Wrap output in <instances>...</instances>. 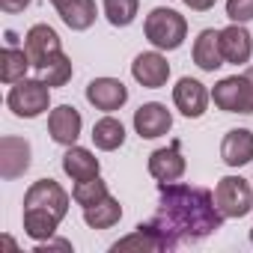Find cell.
Segmentation results:
<instances>
[{
    "label": "cell",
    "mask_w": 253,
    "mask_h": 253,
    "mask_svg": "<svg viewBox=\"0 0 253 253\" xmlns=\"http://www.w3.org/2000/svg\"><path fill=\"white\" fill-rule=\"evenodd\" d=\"M152 220L179 247L214 235L226 217L220 214L211 191L185 182H158V211Z\"/></svg>",
    "instance_id": "1"
},
{
    "label": "cell",
    "mask_w": 253,
    "mask_h": 253,
    "mask_svg": "<svg viewBox=\"0 0 253 253\" xmlns=\"http://www.w3.org/2000/svg\"><path fill=\"white\" fill-rule=\"evenodd\" d=\"M72 197L54 179H39L24 194V235L33 241H45L57 235L63 217L69 214Z\"/></svg>",
    "instance_id": "2"
},
{
    "label": "cell",
    "mask_w": 253,
    "mask_h": 253,
    "mask_svg": "<svg viewBox=\"0 0 253 253\" xmlns=\"http://www.w3.org/2000/svg\"><path fill=\"white\" fill-rule=\"evenodd\" d=\"M143 33L152 48H158L164 54L179 51L188 39V21H185V15H179L170 6H155L143 21Z\"/></svg>",
    "instance_id": "3"
},
{
    "label": "cell",
    "mask_w": 253,
    "mask_h": 253,
    "mask_svg": "<svg viewBox=\"0 0 253 253\" xmlns=\"http://www.w3.org/2000/svg\"><path fill=\"white\" fill-rule=\"evenodd\" d=\"M6 107L18 119H36V116L51 110V86L42 78H24V81L9 86Z\"/></svg>",
    "instance_id": "4"
},
{
    "label": "cell",
    "mask_w": 253,
    "mask_h": 253,
    "mask_svg": "<svg viewBox=\"0 0 253 253\" xmlns=\"http://www.w3.org/2000/svg\"><path fill=\"white\" fill-rule=\"evenodd\" d=\"M211 101L223 113H253V66L241 75L220 78L211 89Z\"/></svg>",
    "instance_id": "5"
},
{
    "label": "cell",
    "mask_w": 253,
    "mask_h": 253,
    "mask_svg": "<svg viewBox=\"0 0 253 253\" xmlns=\"http://www.w3.org/2000/svg\"><path fill=\"white\" fill-rule=\"evenodd\" d=\"M214 203L226 220H241L253 211V185L241 176H223L214 185Z\"/></svg>",
    "instance_id": "6"
},
{
    "label": "cell",
    "mask_w": 253,
    "mask_h": 253,
    "mask_svg": "<svg viewBox=\"0 0 253 253\" xmlns=\"http://www.w3.org/2000/svg\"><path fill=\"white\" fill-rule=\"evenodd\" d=\"M113 253H119V250H140V253H164V250H176V241L155 223V220H149V223H137L134 226V232L131 235H125V238H119L113 247H110Z\"/></svg>",
    "instance_id": "7"
},
{
    "label": "cell",
    "mask_w": 253,
    "mask_h": 253,
    "mask_svg": "<svg viewBox=\"0 0 253 253\" xmlns=\"http://www.w3.org/2000/svg\"><path fill=\"white\" fill-rule=\"evenodd\" d=\"M30 155H33L30 140L15 137V134L0 137V179L3 182L21 179L30 170Z\"/></svg>",
    "instance_id": "8"
},
{
    "label": "cell",
    "mask_w": 253,
    "mask_h": 253,
    "mask_svg": "<svg viewBox=\"0 0 253 253\" xmlns=\"http://www.w3.org/2000/svg\"><path fill=\"white\" fill-rule=\"evenodd\" d=\"M209 101H211V92L206 89L203 81L188 78V75L176 81V86H173V104H176V110H179L182 116H188V119L206 116Z\"/></svg>",
    "instance_id": "9"
},
{
    "label": "cell",
    "mask_w": 253,
    "mask_h": 253,
    "mask_svg": "<svg viewBox=\"0 0 253 253\" xmlns=\"http://www.w3.org/2000/svg\"><path fill=\"white\" fill-rule=\"evenodd\" d=\"M170 128H173V113L167 110V104L146 101L134 110V131L140 140H158L170 134Z\"/></svg>",
    "instance_id": "10"
},
{
    "label": "cell",
    "mask_w": 253,
    "mask_h": 253,
    "mask_svg": "<svg viewBox=\"0 0 253 253\" xmlns=\"http://www.w3.org/2000/svg\"><path fill=\"white\" fill-rule=\"evenodd\" d=\"M131 78H134L140 86H146V89H161V86H167V81H170V63H167L164 51L152 48V51L137 54L134 63H131Z\"/></svg>",
    "instance_id": "11"
},
{
    "label": "cell",
    "mask_w": 253,
    "mask_h": 253,
    "mask_svg": "<svg viewBox=\"0 0 253 253\" xmlns=\"http://www.w3.org/2000/svg\"><path fill=\"white\" fill-rule=\"evenodd\" d=\"M84 128V116L75 104H57L48 113V134L60 146H75Z\"/></svg>",
    "instance_id": "12"
},
{
    "label": "cell",
    "mask_w": 253,
    "mask_h": 253,
    "mask_svg": "<svg viewBox=\"0 0 253 253\" xmlns=\"http://www.w3.org/2000/svg\"><path fill=\"white\" fill-rule=\"evenodd\" d=\"M86 101L95 107V110H104V113H113V110H122L125 101H128V86H125L119 78H92L86 84Z\"/></svg>",
    "instance_id": "13"
},
{
    "label": "cell",
    "mask_w": 253,
    "mask_h": 253,
    "mask_svg": "<svg viewBox=\"0 0 253 253\" xmlns=\"http://www.w3.org/2000/svg\"><path fill=\"white\" fill-rule=\"evenodd\" d=\"M24 51H27L33 69L39 72L51 57H57L63 51V45H60V36H57V30L51 24H33L27 30V36H24Z\"/></svg>",
    "instance_id": "14"
},
{
    "label": "cell",
    "mask_w": 253,
    "mask_h": 253,
    "mask_svg": "<svg viewBox=\"0 0 253 253\" xmlns=\"http://www.w3.org/2000/svg\"><path fill=\"white\" fill-rule=\"evenodd\" d=\"M188 170V161L182 155V143L173 140L170 146H161L149 155V176L155 182H179Z\"/></svg>",
    "instance_id": "15"
},
{
    "label": "cell",
    "mask_w": 253,
    "mask_h": 253,
    "mask_svg": "<svg viewBox=\"0 0 253 253\" xmlns=\"http://www.w3.org/2000/svg\"><path fill=\"white\" fill-rule=\"evenodd\" d=\"M220 51H223V60L232 63V66H247L250 57H253V36L244 24H235L229 21L223 30H220Z\"/></svg>",
    "instance_id": "16"
},
{
    "label": "cell",
    "mask_w": 253,
    "mask_h": 253,
    "mask_svg": "<svg viewBox=\"0 0 253 253\" xmlns=\"http://www.w3.org/2000/svg\"><path fill=\"white\" fill-rule=\"evenodd\" d=\"M220 158L232 170L247 167L253 161V131L250 128H229L220 140Z\"/></svg>",
    "instance_id": "17"
},
{
    "label": "cell",
    "mask_w": 253,
    "mask_h": 253,
    "mask_svg": "<svg viewBox=\"0 0 253 253\" xmlns=\"http://www.w3.org/2000/svg\"><path fill=\"white\" fill-rule=\"evenodd\" d=\"M191 57H194L200 72H217L220 66H226L223 51H220V30H214V27L200 30V36L194 39Z\"/></svg>",
    "instance_id": "18"
},
{
    "label": "cell",
    "mask_w": 253,
    "mask_h": 253,
    "mask_svg": "<svg viewBox=\"0 0 253 253\" xmlns=\"http://www.w3.org/2000/svg\"><path fill=\"white\" fill-rule=\"evenodd\" d=\"M57 15L60 21L75 30V33H84L95 24L98 18V6H95V0H57Z\"/></svg>",
    "instance_id": "19"
},
{
    "label": "cell",
    "mask_w": 253,
    "mask_h": 253,
    "mask_svg": "<svg viewBox=\"0 0 253 253\" xmlns=\"http://www.w3.org/2000/svg\"><path fill=\"white\" fill-rule=\"evenodd\" d=\"M63 173L72 179V182H86V179H95L101 173V164L98 158L86 149V146H66V155H63Z\"/></svg>",
    "instance_id": "20"
},
{
    "label": "cell",
    "mask_w": 253,
    "mask_h": 253,
    "mask_svg": "<svg viewBox=\"0 0 253 253\" xmlns=\"http://www.w3.org/2000/svg\"><path fill=\"white\" fill-rule=\"evenodd\" d=\"M89 137H92L95 149H101V152H116V149H122V143H125V125H122V119H116L113 113H104L101 119H95Z\"/></svg>",
    "instance_id": "21"
},
{
    "label": "cell",
    "mask_w": 253,
    "mask_h": 253,
    "mask_svg": "<svg viewBox=\"0 0 253 253\" xmlns=\"http://www.w3.org/2000/svg\"><path fill=\"white\" fill-rule=\"evenodd\" d=\"M27 69H33V63H30V57H27L24 48L6 45L3 51H0V81H3L6 86L24 81L27 78Z\"/></svg>",
    "instance_id": "22"
},
{
    "label": "cell",
    "mask_w": 253,
    "mask_h": 253,
    "mask_svg": "<svg viewBox=\"0 0 253 253\" xmlns=\"http://www.w3.org/2000/svg\"><path fill=\"white\" fill-rule=\"evenodd\" d=\"M119 220H122V203L116 197H110V194L104 200H98L95 206H86L84 209V223L89 229H110Z\"/></svg>",
    "instance_id": "23"
},
{
    "label": "cell",
    "mask_w": 253,
    "mask_h": 253,
    "mask_svg": "<svg viewBox=\"0 0 253 253\" xmlns=\"http://www.w3.org/2000/svg\"><path fill=\"white\" fill-rule=\"evenodd\" d=\"M101 12L110 27H131L140 12V0H104Z\"/></svg>",
    "instance_id": "24"
},
{
    "label": "cell",
    "mask_w": 253,
    "mask_h": 253,
    "mask_svg": "<svg viewBox=\"0 0 253 253\" xmlns=\"http://www.w3.org/2000/svg\"><path fill=\"white\" fill-rule=\"evenodd\" d=\"M72 75H75V66H72V60L60 51L57 57H51L42 69H39V78L54 89V86H66L69 81H72Z\"/></svg>",
    "instance_id": "25"
},
{
    "label": "cell",
    "mask_w": 253,
    "mask_h": 253,
    "mask_svg": "<svg viewBox=\"0 0 253 253\" xmlns=\"http://www.w3.org/2000/svg\"><path fill=\"white\" fill-rule=\"evenodd\" d=\"M110 191H107V182L101 179V176H95V179H86V182H75V188H72V200L81 206V209H86V206H95L98 200H104Z\"/></svg>",
    "instance_id": "26"
},
{
    "label": "cell",
    "mask_w": 253,
    "mask_h": 253,
    "mask_svg": "<svg viewBox=\"0 0 253 253\" xmlns=\"http://www.w3.org/2000/svg\"><path fill=\"white\" fill-rule=\"evenodd\" d=\"M226 18L235 24L253 21V0H226Z\"/></svg>",
    "instance_id": "27"
},
{
    "label": "cell",
    "mask_w": 253,
    "mask_h": 253,
    "mask_svg": "<svg viewBox=\"0 0 253 253\" xmlns=\"http://www.w3.org/2000/svg\"><path fill=\"white\" fill-rule=\"evenodd\" d=\"M54 250L72 253L75 247H72V241H66V238H57V235H51V238H45V241H36V253H54Z\"/></svg>",
    "instance_id": "28"
},
{
    "label": "cell",
    "mask_w": 253,
    "mask_h": 253,
    "mask_svg": "<svg viewBox=\"0 0 253 253\" xmlns=\"http://www.w3.org/2000/svg\"><path fill=\"white\" fill-rule=\"evenodd\" d=\"M30 3L33 0H0V9H3L6 15H15V12H24Z\"/></svg>",
    "instance_id": "29"
},
{
    "label": "cell",
    "mask_w": 253,
    "mask_h": 253,
    "mask_svg": "<svg viewBox=\"0 0 253 253\" xmlns=\"http://www.w3.org/2000/svg\"><path fill=\"white\" fill-rule=\"evenodd\" d=\"M182 3H185L188 9H194V12H209L217 0H182Z\"/></svg>",
    "instance_id": "30"
},
{
    "label": "cell",
    "mask_w": 253,
    "mask_h": 253,
    "mask_svg": "<svg viewBox=\"0 0 253 253\" xmlns=\"http://www.w3.org/2000/svg\"><path fill=\"white\" fill-rule=\"evenodd\" d=\"M0 241H3V244H6V247H9V250H18V244H15V241H12V238H9V235H3V238H0Z\"/></svg>",
    "instance_id": "31"
},
{
    "label": "cell",
    "mask_w": 253,
    "mask_h": 253,
    "mask_svg": "<svg viewBox=\"0 0 253 253\" xmlns=\"http://www.w3.org/2000/svg\"><path fill=\"white\" fill-rule=\"evenodd\" d=\"M15 42H18V39H15V33H12V30H6V45H15Z\"/></svg>",
    "instance_id": "32"
},
{
    "label": "cell",
    "mask_w": 253,
    "mask_h": 253,
    "mask_svg": "<svg viewBox=\"0 0 253 253\" xmlns=\"http://www.w3.org/2000/svg\"><path fill=\"white\" fill-rule=\"evenodd\" d=\"M250 244H253V229H250Z\"/></svg>",
    "instance_id": "33"
},
{
    "label": "cell",
    "mask_w": 253,
    "mask_h": 253,
    "mask_svg": "<svg viewBox=\"0 0 253 253\" xmlns=\"http://www.w3.org/2000/svg\"><path fill=\"white\" fill-rule=\"evenodd\" d=\"M51 3H57V0H51Z\"/></svg>",
    "instance_id": "34"
},
{
    "label": "cell",
    "mask_w": 253,
    "mask_h": 253,
    "mask_svg": "<svg viewBox=\"0 0 253 253\" xmlns=\"http://www.w3.org/2000/svg\"><path fill=\"white\" fill-rule=\"evenodd\" d=\"M250 185H253V182H250Z\"/></svg>",
    "instance_id": "35"
}]
</instances>
